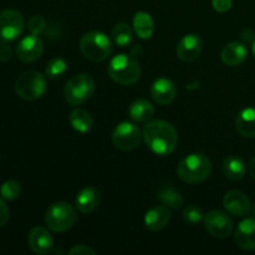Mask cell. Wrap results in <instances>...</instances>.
<instances>
[{"label": "cell", "mask_w": 255, "mask_h": 255, "mask_svg": "<svg viewBox=\"0 0 255 255\" xmlns=\"http://www.w3.org/2000/svg\"><path fill=\"white\" fill-rule=\"evenodd\" d=\"M236 244L243 251H255V219L246 218L238 224L234 233Z\"/></svg>", "instance_id": "cell-15"}, {"label": "cell", "mask_w": 255, "mask_h": 255, "mask_svg": "<svg viewBox=\"0 0 255 255\" xmlns=\"http://www.w3.org/2000/svg\"><path fill=\"white\" fill-rule=\"evenodd\" d=\"M141 129L132 122H121L112 132V143L121 151H132L141 142Z\"/></svg>", "instance_id": "cell-9"}, {"label": "cell", "mask_w": 255, "mask_h": 255, "mask_svg": "<svg viewBox=\"0 0 255 255\" xmlns=\"http://www.w3.org/2000/svg\"><path fill=\"white\" fill-rule=\"evenodd\" d=\"M202 39L196 34L184 35L177 44V56L184 62L194 61L202 52Z\"/></svg>", "instance_id": "cell-13"}, {"label": "cell", "mask_w": 255, "mask_h": 255, "mask_svg": "<svg viewBox=\"0 0 255 255\" xmlns=\"http://www.w3.org/2000/svg\"><path fill=\"white\" fill-rule=\"evenodd\" d=\"M66 61L64 59H61V57H55V59H51L46 64L45 75L49 79H57V77H61L66 72Z\"/></svg>", "instance_id": "cell-27"}, {"label": "cell", "mask_w": 255, "mask_h": 255, "mask_svg": "<svg viewBox=\"0 0 255 255\" xmlns=\"http://www.w3.org/2000/svg\"><path fill=\"white\" fill-rule=\"evenodd\" d=\"M237 131L243 137H255V109L247 107L242 110L236 119Z\"/></svg>", "instance_id": "cell-20"}, {"label": "cell", "mask_w": 255, "mask_h": 255, "mask_svg": "<svg viewBox=\"0 0 255 255\" xmlns=\"http://www.w3.org/2000/svg\"><path fill=\"white\" fill-rule=\"evenodd\" d=\"M80 50L91 61H104L112 51L111 40L101 31H89L80 39Z\"/></svg>", "instance_id": "cell-6"}, {"label": "cell", "mask_w": 255, "mask_h": 255, "mask_svg": "<svg viewBox=\"0 0 255 255\" xmlns=\"http://www.w3.org/2000/svg\"><path fill=\"white\" fill-rule=\"evenodd\" d=\"M9 221V208H7L5 199L0 196V228L4 227Z\"/></svg>", "instance_id": "cell-33"}, {"label": "cell", "mask_w": 255, "mask_h": 255, "mask_svg": "<svg viewBox=\"0 0 255 255\" xmlns=\"http://www.w3.org/2000/svg\"><path fill=\"white\" fill-rule=\"evenodd\" d=\"M20 193H21V186H20L19 182L14 181V179L4 182L0 187V196L5 201H15V199L19 198Z\"/></svg>", "instance_id": "cell-28"}, {"label": "cell", "mask_w": 255, "mask_h": 255, "mask_svg": "<svg viewBox=\"0 0 255 255\" xmlns=\"http://www.w3.org/2000/svg\"><path fill=\"white\" fill-rule=\"evenodd\" d=\"M109 75L111 80L122 86L136 84L141 77V66L132 55L120 54L112 57L109 65Z\"/></svg>", "instance_id": "cell-2"}, {"label": "cell", "mask_w": 255, "mask_h": 255, "mask_svg": "<svg viewBox=\"0 0 255 255\" xmlns=\"http://www.w3.org/2000/svg\"><path fill=\"white\" fill-rule=\"evenodd\" d=\"M69 254H71V255H95L96 254V252H95L94 249L90 248L89 246L80 244V246H75L74 248L70 249Z\"/></svg>", "instance_id": "cell-32"}, {"label": "cell", "mask_w": 255, "mask_h": 255, "mask_svg": "<svg viewBox=\"0 0 255 255\" xmlns=\"http://www.w3.org/2000/svg\"><path fill=\"white\" fill-rule=\"evenodd\" d=\"M111 36L114 39L115 44L120 47H126L132 41V29L126 22H119L114 26L111 32Z\"/></svg>", "instance_id": "cell-26"}, {"label": "cell", "mask_w": 255, "mask_h": 255, "mask_svg": "<svg viewBox=\"0 0 255 255\" xmlns=\"http://www.w3.org/2000/svg\"><path fill=\"white\" fill-rule=\"evenodd\" d=\"M223 172L227 178L232 181H241L246 177L248 167L238 156H229L223 162Z\"/></svg>", "instance_id": "cell-21"}, {"label": "cell", "mask_w": 255, "mask_h": 255, "mask_svg": "<svg viewBox=\"0 0 255 255\" xmlns=\"http://www.w3.org/2000/svg\"><path fill=\"white\" fill-rule=\"evenodd\" d=\"M75 203H76V208L81 213L91 214L99 208L100 203H101V194H100L99 189L94 188V187H85L77 193Z\"/></svg>", "instance_id": "cell-17"}, {"label": "cell", "mask_w": 255, "mask_h": 255, "mask_svg": "<svg viewBox=\"0 0 255 255\" xmlns=\"http://www.w3.org/2000/svg\"><path fill=\"white\" fill-rule=\"evenodd\" d=\"M27 27H29V31L31 34L40 35L45 31L46 29V20H45L44 16L41 15H34L29 19V22H27Z\"/></svg>", "instance_id": "cell-30"}, {"label": "cell", "mask_w": 255, "mask_h": 255, "mask_svg": "<svg viewBox=\"0 0 255 255\" xmlns=\"http://www.w3.org/2000/svg\"><path fill=\"white\" fill-rule=\"evenodd\" d=\"M42 52H44V44L42 40L40 39L39 35L30 34L22 37L16 45L15 49V54H16L17 59L22 62H35L41 57Z\"/></svg>", "instance_id": "cell-11"}, {"label": "cell", "mask_w": 255, "mask_h": 255, "mask_svg": "<svg viewBox=\"0 0 255 255\" xmlns=\"http://www.w3.org/2000/svg\"><path fill=\"white\" fill-rule=\"evenodd\" d=\"M27 244L35 254H49L54 249V238L46 228L34 227L27 236Z\"/></svg>", "instance_id": "cell-12"}, {"label": "cell", "mask_w": 255, "mask_h": 255, "mask_svg": "<svg viewBox=\"0 0 255 255\" xmlns=\"http://www.w3.org/2000/svg\"><path fill=\"white\" fill-rule=\"evenodd\" d=\"M178 177L189 184L201 183L212 173V163L207 156L202 153H192L179 162L177 167Z\"/></svg>", "instance_id": "cell-3"}, {"label": "cell", "mask_w": 255, "mask_h": 255, "mask_svg": "<svg viewBox=\"0 0 255 255\" xmlns=\"http://www.w3.org/2000/svg\"><path fill=\"white\" fill-rule=\"evenodd\" d=\"M12 57V49L7 42H0V62L10 61Z\"/></svg>", "instance_id": "cell-31"}, {"label": "cell", "mask_w": 255, "mask_h": 255, "mask_svg": "<svg viewBox=\"0 0 255 255\" xmlns=\"http://www.w3.org/2000/svg\"><path fill=\"white\" fill-rule=\"evenodd\" d=\"M204 227L214 238H227L233 232V222L224 212L214 209L204 216Z\"/></svg>", "instance_id": "cell-10"}, {"label": "cell", "mask_w": 255, "mask_h": 255, "mask_svg": "<svg viewBox=\"0 0 255 255\" xmlns=\"http://www.w3.org/2000/svg\"><path fill=\"white\" fill-rule=\"evenodd\" d=\"M183 219L189 224H198L201 223L204 219V216L206 214L203 213L202 208H199L196 204H191V206H187L186 208L183 209Z\"/></svg>", "instance_id": "cell-29"}, {"label": "cell", "mask_w": 255, "mask_h": 255, "mask_svg": "<svg viewBox=\"0 0 255 255\" xmlns=\"http://www.w3.org/2000/svg\"><path fill=\"white\" fill-rule=\"evenodd\" d=\"M222 61L227 65V66H238V65L243 64L248 57V50H247L246 45L242 42L233 41L227 44L222 50Z\"/></svg>", "instance_id": "cell-19"}, {"label": "cell", "mask_w": 255, "mask_h": 255, "mask_svg": "<svg viewBox=\"0 0 255 255\" xmlns=\"http://www.w3.org/2000/svg\"><path fill=\"white\" fill-rule=\"evenodd\" d=\"M248 173H249V176L252 177V178L255 179V157H254V158H252L251 162H249Z\"/></svg>", "instance_id": "cell-35"}, {"label": "cell", "mask_w": 255, "mask_h": 255, "mask_svg": "<svg viewBox=\"0 0 255 255\" xmlns=\"http://www.w3.org/2000/svg\"><path fill=\"white\" fill-rule=\"evenodd\" d=\"M154 114V107L148 100L138 99L131 104L128 115L134 122H147L152 119Z\"/></svg>", "instance_id": "cell-22"}, {"label": "cell", "mask_w": 255, "mask_h": 255, "mask_svg": "<svg viewBox=\"0 0 255 255\" xmlns=\"http://www.w3.org/2000/svg\"><path fill=\"white\" fill-rule=\"evenodd\" d=\"M96 90V82L90 75L79 74L66 82L64 89L65 99L71 106H80L91 99Z\"/></svg>", "instance_id": "cell-7"}, {"label": "cell", "mask_w": 255, "mask_h": 255, "mask_svg": "<svg viewBox=\"0 0 255 255\" xmlns=\"http://www.w3.org/2000/svg\"><path fill=\"white\" fill-rule=\"evenodd\" d=\"M223 206L234 217L247 216L252 209V203L248 197L237 189L227 192L223 198Z\"/></svg>", "instance_id": "cell-14"}, {"label": "cell", "mask_w": 255, "mask_h": 255, "mask_svg": "<svg viewBox=\"0 0 255 255\" xmlns=\"http://www.w3.org/2000/svg\"><path fill=\"white\" fill-rule=\"evenodd\" d=\"M24 16L16 9L0 11V42H10L21 35L24 30Z\"/></svg>", "instance_id": "cell-8"}, {"label": "cell", "mask_w": 255, "mask_h": 255, "mask_svg": "<svg viewBox=\"0 0 255 255\" xmlns=\"http://www.w3.org/2000/svg\"><path fill=\"white\" fill-rule=\"evenodd\" d=\"M252 50H253V54L255 56V37L253 39V42H252Z\"/></svg>", "instance_id": "cell-36"}, {"label": "cell", "mask_w": 255, "mask_h": 255, "mask_svg": "<svg viewBox=\"0 0 255 255\" xmlns=\"http://www.w3.org/2000/svg\"><path fill=\"white\" fill-rule=\"evenodd\" d=\"M46 77L39 71L29 70L16 77L14 90L20 99L25 101H35L44 96L46 92Z\"/></svg>", "instance_id": "cell-4"}, {"label": "cell", "mask_w": 255, "mask_h": 255, "mask_svg": "<svg viewBox=\"0 0 255 255\" xmlns=\"http://www.w3.org/2000/svg\"><path fill=\"white\" fill-rule=\"evenodd\" d=\"M77 222V212L67 202H55L45 213V224L50 231L62 233L71 229Z\"/></svg>", "instance_id": "cell-5"}, {"label": "cell", "mask_w": 255, "mask_h": 255, "mask_svg": "<svg viewBox=\"0 0 255 255\" xmlns=\"http://www.w3.org/2000/svg\"><path fill=\"white\" fill-rule=\"evenodd\" d=\"M151 96L158 105H169L177 96V87L169 79L161 77L152 84Z\"/></svg>", "instance_id": "cell-16"}, {"label": "cell", "mask_w": 255, "mask_h": 255, "mask_svg": "<svg viewBox=\"0 0 255 255\" xmlns=\"http://www.w3.org/2000/svg\"><path fill=\"white\" fill-rule=\"evenodd\" d=\"M69 120L72 128L80 133H87V132L91 131L92 126H94V120H92L91 115L81 109L72 110Z\"/></svg>", "instance_id": "cell-24"}, {"label": "cell", "mask_w": 255, "mask_h": 255, "mask_svg": "<svg viewBox=\"0 0 255 255\" xmlns=\"http://www.w3.org/2000/svg\"><path fill=\"white\" fill-rule=\"evenodd\" d=\"M143 138L147 147L158 156L171 154L178 143L176 128L163 120L148 121L143 128Z\"/></svg>", "instance_id": "cell-1"}, {"label": "cell", "mask_w": 255, "mask_h": 255, "mask_svg": "<svg viewBox=\"0 0 255 255\" xmlns=\"http://www.w3.org/2000/svg\"><path fill=\"white\" fill-rule=\"evenodd\" d=\"M214 10L218 12H226L232 7V0H212Z\"/></svg>", "instance_id": "cell-34"}, {"label": "cell", "mask_w": 255, "mask_h": 255, "mask_svg": "<svg viewBox=\"0 0 255 255\" xmlns=\"http://www.w3.org/2000/svg\"><path fill=\"white\" fill-rule=\"evenodd\" d=\"M133 29L141 39H149L154 31V22L151 15L146 11L136 12L133 16Z\"/></svg>", "instance_id": "cell-23"}, {"label": "cell", "mask_w": 255, "mask_h": 255, "mask_svg": "<svg viewBox=\"0 0 255 255\" xmlns=\"http://www.w3.org/2000/svg\"><path fill=\"white\" fill-rule=\"evenodd\" d=\"M169 221H171V212L166 206L153 207L144 216V226L152 232H158L166 228Z\"/></svg>", "instance_id": "cell-18"}, {"label": "cell", "mask_w": 255, "mask_h": 255, "mask_svg": "<svg viewBox=\"0 0 255 255\" xmlns=\"http://www.w3.org/2000/svg\"><path fill=\"white\" fill-rule=\"evenodd\" d=\"M157 198L163 206L172 209H178L183 206L184 198L173 187H163L157 192Z\"/></svg>", "instance_id": "cell-25"}]
</instances>
